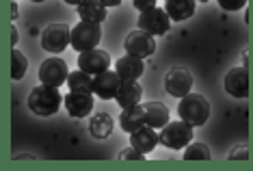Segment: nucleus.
<instances>
[{
	"label": "nucleus",
	"mask_w": 253,
	"mask_h": 171,
	"mask_svg": "<svg viewBox=\"0 0 253 171\" xmlns=\"http://www.w3.org/2000/svg\"><path fill=\"white\" fill-rule=\"evenodd\" d=\"M61 102H63V95L59 93V89L50 87V85L35 87L33 93L28 95V108H31L35 115H42V117L54 115L61 108Z\"/></svg>",
	"instance_id": "obj_1"
},
{
	"label": "nucleus",
	"mask_w": 253,
	"mask_h": 171,
	"mask_svg": "<svg viewBox=\"0 0 253 171\" xmlns=\"http://www.w3.org/2000/svg\"><path fill=\"white\" fill-rule=\"evenodd\" d=\"M177 115L184 122H188L191 126H204L210 117V102L199 93H188L180 100V106H177Z\"/></svg>",
	"instance_id": "obj_2"
},
{
	"label": "nucleus",
	"mask_w": 253,
	"mask_h": 171,
	"mask_svg": "<svg viewBox=\"0 0 253 171\" xmlns=\"http://www.w3.org/2000/svg\"><path fill=\"white\" fill-rule=\"evenodd\" d=\"M193 141V126L188 122H169L165 128H160V143L169 150H184Z\"/></svg>",
	"instance_id": "obj_3"
},
{
	"label": "nucleus",
	"mask_w": 253,
	"mask_h": 171,
	"mask_svg": "<svg viewBox=\"0 0 253 171\" xmlns=\"http://www.w3.org/2000/svg\"><path fill=\"white\" fill-rule=\"evenodd\" d=\"M100 24H93V22H84L80 20L76 26L72 28V48L78 50V52H84V50H93L97 43H100Z\"/></svg>",
	"instance_id": "obj_4"
},
{
	"label": "nucleus",
	"mask_w": 253,
	"mask_h": 171,
	"mask_svg": "<svg viewBox=\"0 0 253 171\" xmlns=\"http://www.w3.org/2000/svg\"><path fill=\"white\" fill-rule=\"evenodd\" d=\"M70 67L63 59L59 56H50V59H45L42 67H39V81L42 85H50V87H61L63 83H67V78H70Z\"/></svg>",
	"instance_id": "obj_5"
},
{
	"label": "nucleus",
	"mask_w": 253,
	"mask_h": 171,
	"mask_svg": "<svg viewBox=\"0 0 253 171\" xmlns=\"http://www.w3.org/2000/svg\"><path fill=\"white\" fill-rule=\"evenodd\" d=\"M193 89V74L184 67H173V70L167 72L165 76V91L173 98H184L188 95Z\"/></svg>",
	"instance_id": "obj_6"
},
{
	"label": "nucleus",
	"mask_w": 253,
	"mask_h": 171,
	"mask_svg": "<svg viewBox=\"0 0 253 171\" xmlns=\"http://www.w3.org/2000/svg\"><path fill=\"white\" fill-rule=\"evenodd\" d=\"M72 43V28L67 24H50L42 33V45L48 52H63Z\"/></svg>",
	"instance_id": "obj_7"
},
{
	"label": "nucleus",
	"mask_w": 253,
	"mask_h": 171,
	"mask_svg": "<svg viewBox=\"0 0 253 171\" xmlns=\"http://www.w3.org/2000/svg\"><path fill=\"white\" fill-rule=\"evenodd\" d=\"M171 26V18L169 13H167L165 9H149V11H143V13L139 15V28L141 31L149 33V35H165L167 31H169Z\"/></svg>",
	"instance_id": "obj_8"
},
{
	"label": "nucleus",
	"mask_w": 253,
	"mask_h": 171,
	"mask_svg": "<svg viewBox=\"0 0 253 171\" xmlns=\"http://www.w3.org/2000/svg\"><path fill=\"white\" fill-rule=\"evenodd\" d=\"M124 45H126V52L139 56V59H147V56H152L156 52V39H154V35L141 31V28L132 31L130 35L126 37Z\"/></svg>",
	"instance_id": "obj_9"
},
{
	"label": "nucleus",
	"mask_w": 253,
	"mask_h": 171,
	"mask_svg": "<svg viewBox=\"0 0 253 171\" xmlns=\"http://www.w3.org/2000/svg\"><path fill=\"white\" fill-rule=\"evenodd\" d=\"M111 67V56H108L106 50H100V48H93V50H84V52L78 54V70L91 74H102Z\"/></svg>",
	"instance_id": "obj_10"
},
{
	"label": "nucleus",
	"mask_w": 253,
	"mask_h": 171,
	"mask_svg": "<svg viewBox=\"0 0 253 171\" xmlns=\"http://www.w3.org/2000/svg\"><path fill=\"white\" fill-rule=\"evenodd\" d=\"M223 87L232 98H247L249 95V72H247V67H234V70H229L225 74V78H223Z\"/></svg>",
	"instance_id": "obj_11"
},
{
	"label": "nucleus",
	"mask_w": 253,
	"mask_h": 171,
	"mask_svg": "<svg viewBox=\"0 0 253 171\" xmlns=\"http://www.w3.org/2000/svg\"><path fill=\"white\" fill-rule=\"evenodd\" d=\"M119 87H122V76L117 72H102L93 76V93L102 100H113L117 95Z\"/></svg>",
	"instance_id": "obj_12"
},
{
	"label": "nucleus",
	"mask_w": 253,
	"mask_h": 171,
	"mask_svg": "<svg viewBox=\"0 0 253 171\" xmlns=\"http://www.w3.org/2000/svg\"><path fill=\"white\" fill-rule=\"evenodd\" d=\"M65 102V108L72 117H87L91 111H93V95L87 93V91H70V93L63 98Z\"/></svg>",
	"instance_id": "obj_13"
},
{
	"label": "nucleus",
	"mask_w": 253,
	"mask_h": 171,
	"mask_svg": "<svg viewBox=\"0 0 253 171\" xmlns=\"http://www.w3.org/2000/svg\"><path fill=\"white\" fill-rule=\"evenodd\" d=\"M115 72L122 76V81H139L143 72H145V65H143V59H139V56L126 54L122 59H117Z\"/></svg>",
	"instance_id": "obj_14"
},
{
	"label": "nucleus",
	"mask_w": 253,
	"mask_h": 171,
	"mask_svg": "<svg viewBox=\"0 0 253 171\" xmlns=\"http://www.w3.org/2000/svg\"><path fill=\"white\" fill-rule=\"evenodd\" d=\"M119 126H122V130H126L128 134L136 132V130L143 128V126H147V122H145V106H143V104H134V106L124 108V113L119 115Z\"/></svg>",
	"instance_id": "obj_15"
},
{
	"label": "nucleus",
	"mask_w": 253,
	"mask_h": 171,
	"mask_svg": "<svg viewBox=\"0 0 253 171\" xmlns=\"http://www.w3.org/2000/svg\"><path fill=\"white\" fill-rule=\"evenodd\" d=\"M158 143H160V132H156V128H152V126H143L136 132L130 134V145H134L143 154L154 152V147Z\"/></svg>",
	"instance_id": "obj_16"
},
{
	"label": "nucleus",
	"mask_w": 253,
	"mask_h": 171,
	"mask_svg": "<svg viewBox=\"0 0 253 171\" xmlns=\"http://www.w3.org/2000/svg\"><path fill=\"white\" fill-rule=\"evenodd\" d=\"M141 98H143V87L139 85V81H122V87L115 95V100L122 108L141 104Z\"/></svg>",
	"instance_id": "obj_17"
},
{
	"label": "nucleus",
	"mask_w": 253,
	"mask_h": 171,
	"mask_svg": "<svg viewBox=\"0 0 253 171\" xmlns=\"http://www.w3.org/2000/svg\"><path fill=\"white\" fill-rule=\"evenodd\" d=\"M145 106V122H147V126H152V128H165L167 124H169V108H167L163 102H147V104H143Z\"/></svg>",
	"instance_id": "obj_18"
},
{
	"label": "nucleus",
	"mask_w": 253,
	"mask_h": 171,
	"mask_svg": "<svg viewBox=\"0 0 253 171\" xmlns=\"http://www.w3.org/2000/svg\"><path fill=\"white\" fill-rule=\"evenodd\" d=\"M78 15L84 22H93V24H102L108 15H106V7L100 0H84L83 4H78Z\"/></svg>",
	"instance_id": "obj_19"
},
{
	"label": "nucleus",
	"mask_w": 253,
	"mask_h": 171,
	"mask_svg": "<svg viewBox=\"0 0 253 171\" xmlns=\"http://www.w3.org/2000/svg\"><path fill=\"white\" fill-rule=\"evenodd\" d=\"M195 2L197 0H165V11L173 22H182L195 13Z\"/></svg>",
	"instance_id": "obj_20"
},
{
	"label": "nucleus",
	"mask_w": 253,
	"mask_h": 171,
	"mask_svg": "<svg viewBox=\"0 0 253 171\" xmlns=\"http://www.w3.org/2000/svg\"><path fill=\"white\" fill-rule=\"evenodd\" d=\"M113 126H115V122L108 113H95L89 122V132L93 134L95 139H106V136L113 132Z\"/></svg>",
	"instance_id": "obj_21"
},
{
	"label": "nucleus",
	"mask_w": 253,
	"mask_h": 171,
	"mask_svg": "<svg viewBox=\"0 0 253 171\" xmlns=\"http://www.w3.org/2000/svg\"><path fill=\"white\" fill-rule=\"evenodd\" d=\"M67 87H70V91H87V93H93V76L83 70L72 72L70 78H67Z\"/></svg>",
	"instance_id": "obj_22"
},
{
	"label": "nucleus",
	"mask_w": 253,
	"mask_h": 171,
	"mask_svg": "<svg viewBox=\"0 0 253 171\" xmlns=\"http://www.w3.org/2000/svg\"><path fill=\"white\" fill-rule=\"evenodd\" d=\"M28 70V61L26 56L20 52V50L13 48V52H11V78L13 81H22L24 78V74Z\"/></svg>",
	"instance_id": "obj_23"
},
{
	"label": "nucleus",
	"mask_w": 253,
	"mask_h": 171,
	"mask_svg": "<svg viewBox=\"0 0 253 171\" xmlns=\"http://www.w3.org/2000/svg\"><path fill=\"white\" fill-rule=\"evenodd\" d=\"M210 150L206 143H188L184 147V161H210Z\"/></svg>",
	"instance_id": "obj_24"
},
{
	"label": "nucleus",
	"mask_w": 253,
	"mask_h": 171,
	"mask_svg": "<svg viewBox=\"0 0 253 171\" xmlns=\"http://www.w3.org/2000/svg\"><path fill=\"white\" fill-rule=\"evenodd\" d=\"M119 158H122V161H143L145 154H143L141 150H136L134 145H130V147H126V150L119 152Z\"/></svg>",
	"instance_id": "obj_25"
},
{
	"label": "nucleus",
	"mask_w": 253,
	"mask_h": 171,
	"mask_svg": "<svg viewBox=\"0 0 253 171\" xmlns=\"http://www.w3.org/2000/svg\"><path fill=\"white\" fill-rule=\"evenodd\" d=\"M229 161H247L249 158V147H247V143L243 145H236L232 152H229Z\"/></svg>",
	"instance_id": "obj_26"
},
{
	"label": "nucleus",
	"mask_w": 253,
	"mask_h": 171,
	"mask_svg": "<svg viewBox=\"0 0 253 171\" xmlns=\"http://www.w3.org/2000/svg\"><path fill=\"white\" fill-rule=\"evenodd\" d=\"M216 2H218V7L225 11H238L247 4V0H216Z\"/></svg>",
	"instance_id": "obj_27"
},
{
	"label": "nucleus",
	"mask_w": 253,
	"mask_h": 171,
	"mask_svg": "<svg viewBox=\"0 0 253 171\" xmlns=\"http://www.w3.org/2000/svg\"><path fill=\"white\" fill-rule=\"evenodd\" d=\"M132 4H134V9L143 13V11H149L156 7V0H132Z\"/></svg>",
	"instance_id": "obj_28"
},
{
	"label": "nucleus",
	"mask_w": 253,
	"mask_h": 171,
	"mask_svg": "<svg viewBox=\"0 0 253 171\" xmlns=\"http://www.w3.org/2000/svg\"><path fill=\"white\" fill-rule=\"evenodd\" d=\"M100 2L108 9V7H119V4H122V0H100Z\"/></svg>",
	"instance_id": "obj_29"
},
{
	"label": "nucleus",
	"mask_w": 253,
	"mask_h": 171,
	"mask_svg": "<svg viewBox=\"0 0 253 171\" xmlns=\"http://www.w3.org/2000/svg\"><path fill=\"white\" fill-rule=\"evenodd\" d=\"M11 15H13V20H18V15H20V9H18V2L13 0V4H11Z\"/></svg>",
	"instance_id": "obj_30"
},
{
	"label": "nucleus",
	"mask_w": 253,
	"mask_h": 171,
	"mask_svg": "<svg viewBox=\"0 0 253 171\" xmlns=\"http://www.w3.org/2000/svg\"><path fill=\"white\" fill-rule=\"evenodd\" d=\"M65 2H67V4H74V7H78V4H83L84 0H65Z\"/></svg>",
	"instance_id": "obj_31"
},
{
	"label": "nucleus",
	"mask_w": 253,
	"mask_h": 171,
	"mask_svg": "<svg viewBox=\"0 0 253 171\" xmlns=\"http://www.w3.org/2000/svg\"><path fill=\"white\" fill-rule=\"evenodd\" d=\"M11 42H13V45L18 42V31H15V28H13V33H11Z\"/></svg>",
	"instance_id": "obj_32"
},
{
	"label": "nucleus",
	"mask_w": 253,
	"mask_h": 171,
	"mask_svg": "<svg viewBox=\"0 0 253 171\" xmlns=\"http://www.w3.org/2000/svg\"><path fill=\"white\" fill-rule=\"evenodd\" d=\"M33 2H43V0H33Z\"/></svg>",
	"instance_id": "obj_33"
},
{
	"label": "nucleus",
	"mask_w": 253,
	"mask_h": 171,
	"mask_svg": "<svg viewBox=\"0 0 253 171\" xmlns=\"http://www.w3.org/2000/svg\"><path fill=\"white\" fill-rule=\"evenodd\" d=\"M201 2H208V0H201Z\"/></svg>",
	"instance_id": "obj_34"
}]
</instances>
